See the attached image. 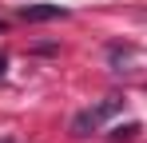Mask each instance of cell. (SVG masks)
Returning <instances> with one entry per match:
<instances>
[{
    "instance_id": "1",
    "label": "cell",
    "mask_w": 147,
    "mask_h": 143,
    "mask_svg": "<svg viewBox=\"0 0 147 143\" xmlns=\"http://www.w3.org/2000/svg\"><path fill=\"white\" fill-rule=\"evenodd\" d=\"M119 107H123V99H119V95H107V99H99L96 107H84V111H80V115L72 119V131H76V135H88V131L103 127V123L115 115Z\"/></svg>"
},
{
    "instance_id": "2",
    "label": "cell",
    "mask_w": 147,
    "mask_h": 143,
    "mask_svg": "<svg viewBox=\"0 0 147 143\" xmlns=\"http://www.w3.org/2000/svg\"><path fill=\"white\" fill-rule=\"evenodd\" d=\"M68 8L60 4H24L20 8V20H32V24H44V20H64Z\"/></svg>"
},
{
    "instance_id": "3",
    "label": "cell",
    "mask_w": 147,
    "mask_h": 143,
    "mask_svg": "<svg viewBox=\"0 0 147 143\" xmlns=\"http://www.w3.org/2000/svg\"><path fill=\"white\" fill-rule=\"evenodd\" d=\"M131 135H139V123H123L111 131V139H131Z\"/></svg>"
},
{
    "instance_id": "4",
    "label": "cell",
    "mask_w": 147,
    "mask_h": 143,
    "mask_svg": "<svg viewBox=\"0 0 147 143\" xmlns=\"http://www.w3.org/2000/svg\"><path fill=\"white\" fill-rule=\"evenodd\" d=\"M4 72H8V56L0 52V80H4Z\"/></svg>"
}]
</instances>
